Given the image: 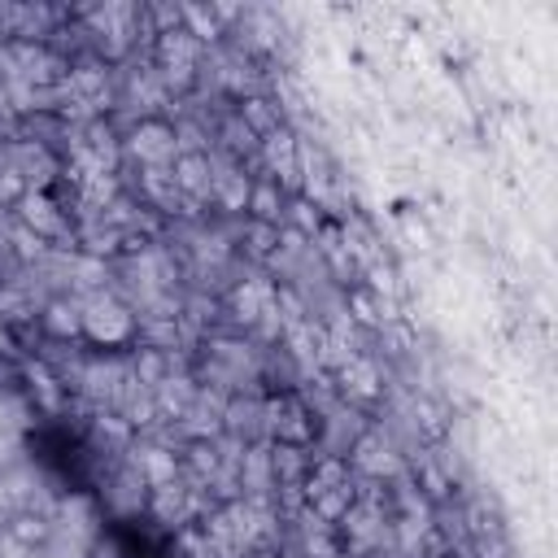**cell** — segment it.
Wrapping results in <instances>:
<instances>
[{
  "label": "cell",
  "mask_w": 558,
  "mask_h": 558,
  "mask_svg": "<svg viewBox=\"0 0 558 558\" xmlns=\"http://www.w3.org/2000/svg\"><path fill=\"white\" fill-rule=\"evenodd\" d=\"M9 231H13V227L0 222V257H9Z\"/></svg>",
  "instance_id": "17"
},
{
  "label": "cell",
  "mask_w": 558,
  "mask_h": 558,
  "mask_svg": "<svg viewBox=\"0 0 558 558\" xmlns=\"http://www.w3.org/2000/svg\"><path fill=\"white\" fill-rule=\"evenodd\" d=\"M244 240H248V257H257V262H270V257L279 253L283 227H266V222H244Z\"/></svg>",
  "instance_id": "15"
},
{
  "label": "cell",
  "mask_w": 558,
  "mask_h": 558,
  "mask_svg": "<svg viewBox=\"0 0 558 558\" xmlns=\"http://www.w3.org/2000/svg\"><path fill=\"white\" fill-rule=\"evenodd\" d=\"M257 148H262L266 174H275L279 183H283V179H292V170H296V157H301V144H296L292 126H279V131H270V135H266Z\"/></svg>",
  "instance_id": "9"
},
{
  "label": "cell",
  "mask_w": 558,
  "mask_h": 558,
  "mask_svg": "<svg viewBox=\"0 0 558 558\" xmlns=\"http://www.w3.org/2000/svg\"><path fill=\"white\" fill-rule=\"evenodd\" d=\"M270 432H275V445H283V449H310L314 445V414H310V405L301 401V397H279L275 405H270Z\"/></svg>",
  "instance_id": "6"
},
{
  "label": "cell",
  "mask_w": 558,
  "mask_h": 558,
  "mask_svg": "<svg viewBox=\"0 0 558 558\" xmlns=\"http://www.w3.org/2000/svg\"><path fill=\"white\" fill-rule=\"evenodd\" d=\"M35 323H39V331H44L48 340H57V344L83 340V301L57 292V296H48V301L35 310Z\"/></svg>",
  "instance_id": "7"
},
{
  "label": "cell",
  "mask_w": 558,
  "mask_h": 558,
  "mask_svg": "<svg viewBox=\"0 0 558 558\" xmlns=\"http://www.w3.org/2000/svg\"><path fill=\"white\" fill-rule=\"evenodd\" d=\"M292 187L279 183L275 174H248V201H244V222H266V227H283Z\"/></svg>",
  "instance_id": "5"
},
{
  "label": "cell",
  "mask_w": 558,
  "mask_h": 558,
  "mask_svg": "<svg viewBox=\"0 0 558 558\" xmlns=\"http://www.w3.org/2000/svg\"><path fill=\"white\" fill-rule=\"evenodd\" d=\"M31 192H35L31 174H26L17 161H0V209H9V214H13Z\"/></svg>",
  "instance_id": "13"
},
{
  "label": "cell",
  "mask_w": 558,
  "mask_h": 558,
  "mask_svg": "<svg viewBox=\"0 0 558 558\" xmlns=\"http://www.w3.org/2000/svg\"><path fill=\"white\" fill-rule=\"evenodd\" d=\"M135 379L144 388H166L170 384V353L157 344H135Z\"/></svg>",
  "instance_id": "12"
},
{
  "label": "cell",
  "mask_w": 558,
  "mask_h": 558,
  "mask_svg": "<svg viewBox=\"0 0 558 558\" xmlns=\"http://www.w3.org/2000/svg\"><path fill=\"white\" fill-rule=\"evenodd\" d=\"M196 558H235V554H231V549H222V545H214V541H205Z\"/></svg>",
  "instance_id": "16"
},
{
  "label": "cell",
  "mask_w": 558,
  "mask_h": 558,
  "mask_svg": "<svg viewBox=\"0 0 558 558\" xmlns=\"http://www.w3.org/2000/svg\"><path fill=\"white\" fill-rule=\"evenodd\" d=\"M166 179H170L174 196H183V201H192V205H201V201H209V205H214L218 170H214V161H209V153H205V148H179V153H174V161L166 166Z\"/></svg>",
  "instance_id": "3"
},
{
  "label": "cell",
  "mask_w": 558,
  "mask_h": 558,
  "mask_svg": "<svg viewBox=\"0 0 558 558\" xmlns=\"http://www.w3.org/2000/svg\"><path fill=\"white\" fill-rule=\"evenodd\" d=\"M179 126L166 113H144L126 135H122V153L135 157L140 166H170L179 153Z\"/></svg>",
  "instance_id": "2"
},
{
  "label": "cell",
  "mask_w": 558,
  "mask_h": 558,
  "mask_svg": "<svg viewBox=\"0 0 558 558\" xmlns=\"http://www.w3.org/2000/svg\"><path fill=\"white\" fill-rule=\"evenodd\" d=\"M135 466H140V484H144V488H157V484H174V480H179L183 458L170 453V449H161V445H148V449H140Z\"/></svg>",
  "instance_id": "11"
},
{
  "label": "cell",
  "mask_w": 558,
  "mask_h": 558,
  "mask_svg": "<svg viewBox=\"0 0 558 558\" xmlns=\"http://www.w3.org/2000/svg\"><path fill=\"white\" fill-rule=\"evenodd\" d=\"M4 536L17 549H44L52 541V519L44 510H13L9 523H4Z\"/></svg>",
  "instance_id": "10"
},
{
  "label": "cell",
  "mask_w": 558,
  "mask_h": 558,
  "mask_svg": "<svg viewBox=\"0 0 558 558\" xmlns=\"http://www.w3.org/2000/svg\"><path fill=\"white\" fill-rule=\"evenodd\" d=\"M235 122L244 126V135H248L253 144H262L270 131H279V126H283L279 105H275V100H266V96H257V92H248V96H240V100H235Z\"/></svg>",
  "instance_id": "8"
},
{
  "label": "cell",
  "mask_w": 558,
  "mask_h": 558,
  "mask_svg": "<svg viewBox=\"0 0 558 558\" xmlns=\"http://www.w3.org/2000/svg\"><path fill=\"white\" fill-rule=\"evenodd\" d=\"M244 201H248V174H240V170L218 174V183H214V205L227 209V214H244Z\"/></svg>",
  "instance_id": "14"
},
{
  "label": "cell",
  "mask_w": 558,
  "mask_h": 558,
  "mask_svg": "<svg viewBox=\"0 0 558 558\" xmlns=\"http://www.w3.org/2000/svg\"><path fill=\"white\" fill-rule=\"evenodd\" d=\"M13 218H17L22 231H31V235L44 240V244H61V240L70 235V214H65V205L52 201L48 187H35V192L13 209Z\"/></svg>",
  "instance_id": "4"
},
{
  "label": "cell",
  "mask_w": 558,
  "mask_h": 558,
  "mask_svg": "<svg viewBox=\"0 0 558 558\" xmlns=\"http://www.w3.org/2000/svg\"><path fill=\"white\" fill-rule=\"evenodd\" d=\"M83 344H92V349H135L140 344V314L113 292H100V296L83 301Z\"/></svg>",
  "instance_id": "1"
}]
</instances>
